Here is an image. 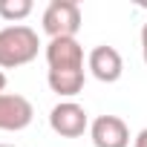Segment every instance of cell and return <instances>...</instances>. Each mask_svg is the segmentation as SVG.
<instances>
[{
    "instance_id": "cell-5",
    "label": "cell",
    "mask_w": 147,
    "mask_h": 147,
    "mask_svg": "<svg viewBox=\"0 0 147 147\" xmlns=\"http://www.w3.org/2000/svg\"><path fill=\"white\" fill-rule=\"evenodd\" d=\"M46 72H66V69H84V46L75 38H55L46 43Z\"/></svg>"
},
{
    "instance_id": "cell-7",
    "label": "cell",
    "mask_w": 147,
    "mask_h": 147,
    "mask_svg": "<svg viewBox=\"0 0 147 147\" xmlns=\"http://www.w3.org/2000/svg\"><path fill=\"white\" fill-rule=\"evenodd\" d=\"M90 138L95 147H130V130L118 115H98L90 124Z\"/></svg>"
},
{
    "instance_id": "cell-9",
    "label": "cell",
    "mask_w": 147,
    "mask_h": 147,
    "mask_svg": "<svg viewBox=\"0 0 147 147\" xmlns=\"http://www.w3.org/2000/svg\"><path fill=\"white\" fill-rule=\"evenodd\" d=\"M141 58H144V63H147V23L141 26Z\"/></svg>"
},
{
    "instance_id": "cell-2",
    "label": "cell",
    "mask_w": 147,
    "mask_h": 147,
    "mask_svg": "<svg viewBox=\"0 0 147 147\" xmlns=\"http://www.w3.org/2000/svg\"><path fill=\"white\" fill-rule=\"evenodd\" d=\"M43 32L49 35V40L55 38H75L84 18H81V6L75 0H52L43 12Z\"/></svg>"
},
{
    "instance_id": "cell-6",
    "label": "cell",
    "mask_w": 147,
    "mask_h": 147,
    "mask_svg": "<svg viewBox=\"0 0 147 147\" xmlns=\"http://www.w3.org/2000/svg\"><path fill=\"white\" fill-rule=\"evenodd\" d=\"M87 69L101 81V84H115L121 75H124V58L115 46H95L90 55H87Z\"/></svg>"
},
{
    "instance_id": "cell-10",
    "label": "cell",
    "mask_w": 147,
    "mask_h": 147,
    "mask_svg": "<svg viewBox=\"0 0 147 147\" xmlns=\"http://www.w3.org/2000/svg\"><path fill=\"white\" fill-rule=\"evenodd\" d=\"M133 147H147V127L136 136V141H133Z\"/></svg>"
},
{
    "instance_id": "cell-4",
    "label": "cell",
    "mask_w": 147,
    "mask_h": 147,
    "mask_svg": "<svg viewBox=\"0 0 147 147\" xmlns=\"http://www.w3.org/2000/svg\"><path fill=\"white\" fill-rule=\"evenodd\" d=\"M35 118V107L26 95L18 92H0V130L6 133H18L26 130Z\"/></svg>"
},
{
    "instance_id": "cell-12",
    "label": "cell",
    "mask_w": 147,
    "mask_h": 147,
    "mask_svg": "<svg viewBox=\"0 0 147 147\" xmlns=\"http://www.w3.org/2000/svg\"><path fill=\"white\" fill-rule=\"evenodd\" d=\"M0 147H15V144H0Z\"/></svg>"
},
{
    "instance_id": "cell-1",
    "label": "cell",
    "mask_w": 147,
    "mask_h": 147,
    "mask_svg": "<svg viewBox=\"0 0 147 147\" xmlns=\"http://www.w3.org/2000/svg\"><path fill=\"white\" fill-rule=\"evenodd\" d=\"M38 52H40V38L32 26L18 23L0 29V69L26 66L38 58Z\"/></svg>"
},
{
    "instance_id": "cell-8",
    "label": "cell",
    "mask_w": 147,
    "mask_h": 147,
    "mask_svg": "<svg viewBox=\"0 0 147 147\" xmlns=\"http://www.w3.org/2000/svg\"><path fill=\"white\" fill-rule=\"evenodd\" d=\"M32 0H0V18L3 20H9V23H20V20H26L29 15H32Z\"/></svg>"
},
{
    "instance_id": "cell-11",
    "label": "cell",
    "mask_w": 147,
    "mask_h": 147,
    "mask_svg": "<svg viewBox=\"0 0 147 147\" xmlns=\"http://www.w3.org/2000/svg\"><path fill=\"white\" fill-rule=\"evenodd\" d=\"M3 90H6V72L0 69V92H3Z\"/></svg>"
},
{
    "instance_id": "cell-3",
    "label": "cell",
    "mask_w": 147,
    "mask_h": 147,
    "mask_svg": "<svg viewBox=\"0 0 147 147\" xmlns=\"http://www.w3.org/2000/svg\"><path fill=\"white\" fill-rule=\"evenodd\" d=\"M49 127L61 138H78V136H84L90 130V115L75 101H61L49 113Z\"/></svg>"
}]
</instances>
